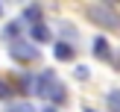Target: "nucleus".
<instances>
[{"label":"nucleus","mask_w":120,"mask_h":112,"mask_svg":"<svg viewBox=\"0 0 120 112\" xmlns=\"http://www.w3.org/2000/svg\"><path fill=\"white\" fill-rule=\"evenodd\" d=\"M9 91H12V88H9V83H3V80H0V100H6V97H9Z\"/></svg>","instance_id":"nucleus-12"},{"label":"nucleus","mask_w":120,"mask_h":112,"mask_svg":"<svg viewBox=\"0 0 120 112\" xmlns=\"http://www.w3.org/2000/svg\"><path fill=\"white\" fill-rule=\"evenodd\" d=\"M109 106L114 112H120V88H114V91H109Z\"/></svg>","instance_id":"nucleus-10"},{"label":"nucleus","mask_w":120,"mask_h":112,"mask_svg":"<svg viewBox=\"0 0 120 112\" xmlns=\"http://www.w3.org/2000/svg\"><path fill=\"white\" fill-rule=\"evenodd\" d=\"M9 112H35L32 103H18V106H9Z\"/></svg>","instance_id":"nucleus-11"},{"label":"nucleus","mask_w":120,"mask_h":112,"mask_svg":"<svg viewBox=\"0 0 120 112\" xmlns=\"http://www.w3.org/2000/svg\"><path fill=\"white\" fill-rule=\"evenodd\" d=\"M18 91H23V94H32V91H35V77H29V74L18 77Z\"/></svg>","instance_id":"nucleus-5"},{"label":"nucleus","mask_w":120,"mask_h":112,"mask_svg":"<svg viewBox=\"0 0 120 112\" xmlns=\"http://www.w3.org/2000/svg\"><path fill=\"white\" fill-rule=\"evenodd\" d=\"M88 74H91V71H88V68H85V65H79V68H76V77H79V80H85V77H88Z\"/></svg>","instance_id":"nucleus-13"},{"label":"nucleus","mask_w":120,"mask_h":112,"mask_svg":"<svg viewBox=\"0 0 120 112\" xmlns=\"http://www.w3.org/2000/svg\"><path fill=\"white\" fill-rule=\"evenodd\" d=\"M53 56H56L59 62H70V59H73V47H70L68 41H56V44H53Z\"/></svg>","instance_id":"nucleus-4"},{"label":"nucleus","mask_w":120,"mask_h":112,"mask_svg":"<svg viewBox=\"0 0 120 112\" xmlns=\"http://www.w3.org/2000/svg\"><path fill=\"white\" fill-rule=\"evenodd\" d=\"M44 112H56V109H53V106H50V109H44Z\"/></svg>","instance_id":"nucleus-14"},{"label":"nucleus","mask_w":120,"mask_h":112,"mask_svg":"<svg viewBox=\"0 0 120 112\" xmlns=\"http://www.w3.org/2000/svg\"><path fill=\"white\" fill-rule=\"evenodd\" d=\"M29 35H32L35 41H50V29H47L44 24H32V29H29Z\"/></svg>","instance_id":"nucleus-7"},{"label":"nucleus","mask_w":120,"mask_h":112,"mask_svg":"<svg viewBox=\"0 0 120 112\" xmlns=\"http://www.w3.org/2000/svg\"><path fill=\"white\" fill-rule=\"evenodd\" d=\"M9 56L15 59V62H35L41 53H38V47H35L32 41H21L18 38V41L9 44Z\"/></svg>","instance_id":"nucleus-3"},{"label":"nucleus","mask_w":120,"mask_h":112,"mask_svg":"<svg viewBox=\"0 0 120 112\" xmlns=\"http://www.w3.org/2000/svg\"><path fill=\"white\" fill-rule=\"evenodd\" d=\"M35 97H44V100H53V103H64V97H68V91H64L62 80H59L53 71H41L38 77H35Z\"/></svg>","instance_id":"nucleus-1"},{"label":"nucleus","mask_w":120,"mask_h":112,"mask_svg":"<svg viewBox=\"0 0 120 112\" xmlns=\"http://www.w3.org/2000/svg\"><path fill=\"white\" fill-rule=\"evenodd\" d=\"M0 15H3V6H0Z\"/></svg>","instance_id":"nucleus-16"},{"label":"nucleus","mask_w":120,"mask_h":112,"mask_svg":"<svg viewBox=\"0 0 120 112\" xmlns=\"http://www.w3.org/2000/svg\"><path fill=\"white\" fill-rule=\"evenodd\" d=\"M105 3H117V0H105Z\"/></svg>","instance_id":"nucleus-15"},{"label":"nucleus","mask_w":120,"mask_h":112,"mask_svg":"<svg viewBox=\"0 0 120 112\" xmlns=\"http://www.w3.org/2000/svg\"><path fill=\"white\" fill-rule=\"evenodd\" d=\"M3 38L6 41H18V24H6L3 27Z\"/></svg>","instance_id":"nucleus-9"},{"label":"nucleus","mask_w":120,"mask_h":112,"mask_svg":"<svg viewBox=\"0 0 120 112\" xmlns=\"http://www.w3.org/2000/svg\"><path fill=\"white\" fill-rule=\"evenodd\" d=\"M23 18H26L29 24H41V6H26V9H23Z\"/></svg>","instance_id":"nucleus-8"},{"label":"nucleus","mask_w":120,"mask_h":112,"mask_svg":"<svg viewBox=\"0 0 120 112\" xmlns=\"http://www.w3.org/2000/svg\"><path fill=\"white\" fill-rule=\"evenodd\" d=\"M85 15L91 18L97 27H103V29H120V12H114L111 6H105V3H94V6H88Z\"/></svg>","instance_id":"nucleus-2"},{"label":"nucleus","mask_w":120,"mask_h":112,"mask_svg":"<svg viewBox=\"0 0 120 112\" xmlns=\"http://www.w3.org/2000/svg\"><path fill=\"white\" fill-rule=\"evenodd\" d=\"M94 53H97L100 59H111V47L105 38H94Z\"/></svg>","instance_id":"nucleus-6"}]
</instances>
